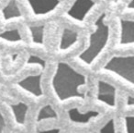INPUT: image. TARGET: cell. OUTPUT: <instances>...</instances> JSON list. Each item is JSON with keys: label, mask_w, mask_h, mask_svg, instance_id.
Wrapping results in <instances>:
<instances>
[{"label": "cell", "mask_w": 134, "mask_h": 133, "mask_svg": "<svg viewBox=\"0 0 134 133\" xmlns=\"http://www.w3.org/2000/svg\"><path fill=\"white\" fill-rule=\"evenodd\" d=\"M123 133H133V115L132 113L125 115L122 117Z\"/></svg>", "instance_id": "ac0fdd59"}, {"label": "cell", "mask_w": 134, "mask_h": 133, "mask_svg": "<svg viewBox=\"0 0 134 133\" xmlns=\"http://www.w3.org/2000/svg\"><path fill=\"white\" fill-rule=\"evenodd\" d=\"M7 129V120L3 114L2 110L0 109V133H5Z\"/></svg>", "instance_id": "44dd1931"}, {"label": "cell", "mask_w": 134, "mask_h": 133, "mask_svg": "<svg viewBox=\"0 0 134 133\" xmlns=\"http://www.w3.org/2000/svg\"><path fill=\"white\" fill-rule=\"evenodd\" d=\"M0 42L7 45H19L23 43V38L19 29L13 27L0 32Z\"/></svg>", "instance_id": "9a60e30c"}, {"label": "cell", "mask_w": 134, "mask_h": 133, "mask_svg": "<svg viewBox=\"0 0 134 133\" xmlns=\"http://www.w3.org/2000/svg\"><path fill=\"white\" fill-rule=\"evenodd\" d=\"M102 73L110 74L130 88L134 85V56L130 54H115L101 67Z\"/></svg>", "instance_id": "3957f363"}, {"label": "cell", "mask_w": 134, "mask_h": 133, "mask_svg": "<svg viewBox=\"0 0 134 133\" xmlns=\"http://www.w3.org/2000/svg\"><path fill=\"white\" fill-rule=\"evenodd\" d=\"M32 15L36 18H45L58 9L61 0H25Z\"/></svg>", "instance_id": "ba28073f"}, {"label": "cell", "mask_w": 134, "mask_h": 133, "mask_svg": "<svg viewBox=\"0 0 134 133\" xmlns=\"http://www.w3.org/2000/svg\"><path fill=\"white\" fill-rule=\"evenodd\" d=\"M1 17L6 22L14 21H19L23 18L21 8L18 0H8L7 4L0 10Z\"/></svg>", "instance_id": "7c38bea8"}, {"label": "cell", "mask_w": 134, "mask_h": 133, "mask_svg": "<svg viewBox=\"0 0 134 133\" xmlns=\"http://www.w3.org/2000/svg\"><path fill=\"white\" fill-rule=\"evenodd\" d=\"M125 106L128 110H132L134 106V98L132 94H127L126 101H125Z\"/></svg>", "instance_id": "ffe728a7"}, {"label": "cell", "mask_w": 134, "mask_h": 133, "mask_svg": "<svg viewBox=\"0 0 134 133\" xmlns=\"http://www.w3.org/2000/svg\"><path fill=\"white\" fill-rule=\"evenodd\" d=\"M107 12L102 11L94 21L93 31L88 35L86 47L82 50L75 59L85 67L91 68L104 53L110 41V26L107 23Z\"/></svg>", "instance_id": "7a4b0ae2"}, {"label": "cell", "mask_w": 134, "mask_h": 133, "mask_svg": "<svg viewBox=\"0 0 134 133\" xmlns=\"http://www.w3.org/2000/svg\"><path fill=\"white\" fill-rule=\"evenodd\" d=\"M97 133H119L115 117H110L99 127Z\"/></svg>", "instance_id": "e0dca14e"}, {"label": "cell", "mask_w": 134, "mask_h": 133, "mask_svg": "<svg viewBox=\"0 0 134 133\" xmlns=\"http://www.w3.org/2000/svg\"><path fill=\"white\" fill-rule=\"evenodd\" d=\"M118 89L113 83L103 79L96 81L95 99L100 105L111 110L118 108Z\"/></svg>", "instance_id": "277c9868"}, {"label": "cell", "mask_w": 134, "mask_h": 133, "mask_svg": "<svg viewBox=\"0 0 134 133\" xmlns=\"http://www.w3.org/2000/svg\"><path fill=\"white\" fill-rule=\"evenodd\" d=\"M79 32L70 27H64L62 30L58 42L57 50L60 53H65L75 48L79 43Z\"/></svg>", "instance_id": "30bf717a"}, {"label": "cell", "mask_w": 134, "mask_h": 133, "mask_svg": "<svg viewBox=\"0 0 134 133\" xmlns=\"http://www.w3.org/2000/svg\"><path fill=\"white\" fill-rule=\"evenodd\" d=\"M0 63H1V51H0Z\"/></svg>", "instance_id": "cb8c5ba5"}, {"label": "cell", "mask_w": 134, "mask_h": 133, "mask_svg": "<svg viewBox=\"0 0 134 133\" xmlns=\"http://www.w3.org/2000/svg\"><path fill=\"white\" fill-rule=\"evenodd\" d=\"M88 79L66 61H58L50 81L51 89L60 104L67 102L86 101L88 96L86 90Z\"/></svg>", "instance_id": "6da1fadb"}, {"label": "cell", "mask_w": 134, "mask_h": 133, "mask_svg": "<svg viewBox=\"0 0 134 133\" xmlns=\"http://www.w3.org/2000/svg\"><path fill=\"white\" fill-rule=\"evenodd\" d=\"M23 67H29V68L30 67H38L40 71L44 72V70L47 68V62L45 59H43L42 57L37 56V55L30 54Z\"/></svg>", "instance_id": "2e32d148"}, {"label": "cell", "mask_w": 134, "mask_h": 133, "mask_svg": "<svg viewBox=\"0 0 134 133\" xmlns=\"http://www.w3.org/2000/svg\"><path fill=\"white\" fill-rule=\"evenodd\" d=\"M27 31L32 45L40 47L44 45L46 25L43 23H30L27 25Z\"/></svg>", "instance_id": "5bb4252c"}, {"label": "cell", "mask_w": 134, "mask_h": 133, "mask_svg": "<svg viewBox=\"0 0 134 133\" xmlns=\"http://www.w3.org/2000/svg\"><path fill=\"white\" fill-rule=\"evenodd\" d=\"M96 7L95 0H74L63 16L76 24H84Z\"/></svg>", "instance_id": "5b68a950"}, {"label": "cell", "mask_w": 134, "mask_h": 133, "mask_svg": "<svg viewBox=\"0 0 134 133\" xmlns=\"http://www.w3.org/2000/svg\"><path fill=\"white\" fill-rule=\"evenodd\" d=\"M119 21V39L118 46L120 48L131 47L134 43V21L132 19L120 17Z\"/></svg>", "instance_id": "9c48e42d"}, {"label": "cell", "mask_w": 134, "mask_h": 133, "mask_svg": "<svg viewBox=\"0 0 134 133\" xmlns=\"http://www.w3.org/2000/svg\"><path fill=\"white\" fill-rule=\"evenodd\" d=\"M60 116L58 114L57 110L52 105V104L46 103L42 105L36 112L35 116V123L41 124L43 122L58 121Z\"/></svg>", "instance_id": "4fadbf2b"}, {"label": "cell", "mask_w": 134, "mask_h": 133, "mask_svg": "<svg viewBox=\"0 0 134 133\" xmlns=\"http://www.w3.org/2000/svg\"><path fill=\"white\" fill-rule=\"evenodd\" d=\"M71 133H92V131H84V132H80V131H73Z\"/></svg>", "instance_id": "603a6c76"}, {"label": "cell", "mask_w": 134, "mask_h": 133, "mask_svg": "<svg viewBox=\"0 0 134 133\" xmlns=\"http://www.w3.org/2000/svg\"><path fill=\"white\" fill-rule=\"evenodd\" d=\"M126 9L129 10V11L133 10V0H129V4L126 6Z\"/></svg>", "instance_id": "7402d4cb"}, {"label": "cell", "mask_w": 134, "mask_h": 133, "mask_svg": "<svg viewBox=\"0 0 134 133\" xmlns=\"http://www.w3.org/2000/svg\"><path fill=\"white\" fill-rule=\"evenodd\" d=\"M43 71L35 74H29L15 83V85L21 91L28 93L36 99L44 97V90L42 86Z\"/></svg>", "instance_id": "52a82bcc"}, {"label": "cell", "mask_w": 134, "mask_h": 133, "mask_svg": "<svg viewBox=\"0 0 134 133\" xmlns=\"http://www.w3.org/2000/svg\"><path fill=\"white\" fill-rule=\"evenodd\" d=\"M63 129L62 127H53L49 129H37L36 133H62Z\"/></svg>", "instance_id": "d6986e66"}, {"label": "cell", "mask_w": 134, "mask_h": 133, "mask_svg": "<svg viewBox=\"0 0 134 133\" xmlns=\"http://www.w3.org/2000/svg\"><path fill=\"white\" fill-rule=\"evenodd\" d=\"M68 121L75 126L85 127L100 119L103 116V112L97 109H89L81 111L77 106H71L65 109Z\"/></svg>", "instance_id": "8992f818"}, {"label": "cell", "mask_w": 134, "mask_h": 133, "mask_svg": "<svg viewBox=\"0 0 134 133\" xmlns=\"http://www.w3.org/2000/svg\"><path fill=\"white\" fill-rule=\"evenodd\" d=\"M8 107L9 108L11 115L13 116V119L15 121L16 125L22 127H25L28 118L29 110L30 106L26 102L19 101L17 103H8Z\"/></svg>", "instance_id": "8fae6325"}]
</instances>
